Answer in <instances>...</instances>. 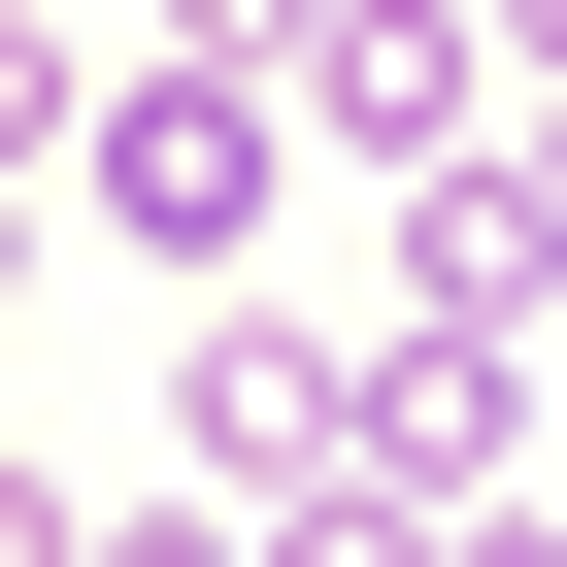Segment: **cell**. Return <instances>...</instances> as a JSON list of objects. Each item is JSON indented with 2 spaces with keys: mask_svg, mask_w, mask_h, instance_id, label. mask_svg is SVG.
<instances>
[{
  "mask_svg": "<svg viewBox=\"0 0 567 567\" xmlns=\"http://www.w3.org/2000/svg\"><path fill=\"white\" fill-rule=\"evenodd\" d=\"M101 234H167V267H234V234H267V101H234V68H167V101L101 134Z\"/></svg>",
  "mask_w": 567,
  "mask_h": 567,
  "instance_id": "cell-1",
  "label": "cell"
},
{
  "mask_svg": "<svg viewBox=\"0 0 567 567\" xmlns=\"http://www.w3.org/2000/svg\"><path fill=\"white\" fill-rule=\"evenodd\" d=\"M334 101H368V167H434V101H467V0H334Z\"/></svg>",
  "mask_w": 567,
  "mask_h": 567,
  "instance_id": "cell-2",
  "label": "cell"
},
{
  "mask_svg": "<svg viewBox=\"0 0 567 567\" xmlns=\"http://www.w3.org/2000/svg\"><path fill=\"white\" fill-rule=\"evenodd\" d=\"M534 234H567V134H534Z\"/></svg>",
  "mask_w": 567,
  "mask_h": 567,
  "instance_id": "cell-3",
  "label": "cell"
}]
</instances>
